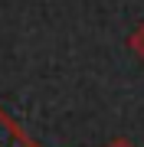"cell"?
Here are the masks:
<instances>
[{
	"mask_svg": "<svg viewBox=\"0 0 144 147\" xmlns=\"http://www.w3.org/2000/svg\"><path fill=\"white\" fill-rule=\"evenodd\" d=\"M0 147H36L33 137L23 131L3 108H0Z\"/></svg>",
	"mask_w": 144,
	"mask_h": 147,
	"instance_id": "obj_1",
	"label": "cell"
},
{
	"mask_svg": "<svg viewBox=\"0 0 144 147\" xmlns=\"http://www.w3.org/2000/svg\"><path fill=\"white\" fill-rule=\"evenodd\" d=\"M128 42H131V49H134L138 56H144V23L131 33V39H128Z\"/></svg>",
	"mask_w": 144,
	"mask_h": 147,
	"instance_id": "obj_2",
	"label": "cell"
},
{
	"mask_svg": "<svg viewBox=\"0 0 144 147\" xmlns=\"http://www.w3.org/2000/svg\"><path fill=\"white\" fill-rule=\"evenodd\" d=\"M108 147H134V144H128V141H112Z\"/></svg>",
	"mask_w": 144,
	"mask_h": 147,
	"instance_id": "obj_3",
	"label": "cell"
}]
</instances>
